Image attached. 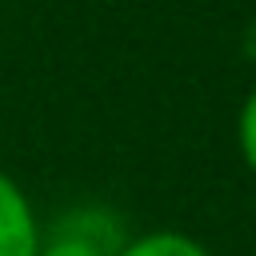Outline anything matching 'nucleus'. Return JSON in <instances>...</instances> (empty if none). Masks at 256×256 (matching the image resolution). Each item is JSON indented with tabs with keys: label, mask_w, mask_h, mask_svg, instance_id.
<instances>
[{
	"label": "nucleus",
	"mask_w": 256,
	"mask_h": 256,
	"mask_svg": "<svg viewBox=\"0 0 256 256\" xmlns=\"http://www.w3.org/2000/svg\"><path fill=\"white\" fill-rule=\"evenodd\" d=\"M44 240L40 216L28 200V192L0 168V256H36Z\"/></svg>",
	"instance_id": "obj_1"
},
{
	"label": "nucleus",
	"mask_w": 256,
	"mask_h": 256,
	"mask_svg": "<svg viewBox=\"0 0 256 256\" xmlns=\"http://www.w3.org/2000/svg\"><path fill=\"white\" fill-rule=\"evenodd\" d=\"M120 244H124V240H120ZM120 244H108L104 232H96L88 220L72 216V220H64L56 232H48V236L40 240V252H36V256H116Z\"/></svg>",
	"instance_id": "obj_2"
},
{
	"label": "nucleus",
	"mask_w": 256,
	"mask_h": 256,
	"mask_svg": "<svg viewBox=\"0 0 256 256\" xmlns=\"http://www.w3.org/2000/svg\"><path fill=\"white\" fill-rule=\"evenodd\" d=\"M116 256H212L204 240H196L192 232H180V228H152V232H140V236H128Z\"/></svg>",
	"instance_id": "obj_3"
},
{
	"label": "nucleus",
	"mask_w": 256,
	"mask_h": 256,
	"mask_svg": "<svg viewBox=\"0 0 256 256\" xmlns=\"http://www.w3.org/2000/svg\"><path fill=\"white\" fill-rule=\"evenodd\" d=\"M236 148H240V160L256 172V88L240 104V116H236Z\"/></svg>",
	"instance_id": "obj_4"
},
{
	"label": "nucleus",
	"mask_w": 256,
	"mask_h": 256,
	"mask_svg": "<svg viewBox=\"0 0 256 256\" xmlns=\"http://www.w3.org/2000/svg\"><path fill=\"white\" fill-rule=\"evenodd\" d=\"M252 220H256V192H252Z\"/></svg>",
	"instance_id": "obj_5"
}]
</instances>
